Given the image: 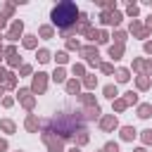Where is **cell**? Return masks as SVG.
Returning a JSON list of instances; mask_svg holds the SVG:
<instances>
[{
    "label": "cell",
    "mask_w": 152,
    "mask_h": 152,
    "mask_svg": "<svg viewBox=\"0 0 152 152\" xmlns=\"http://www.w3.org/2000/svg\"><path fill=\"white\" fill-rule=\"evenodd\" d=\"M76 5L74 2H62V5H57L55 10H52V19H55V24L59 26V28H69L74 21H76Z\"/></svg>",
    "instance_id": "cell-1"
}]
</instances>
